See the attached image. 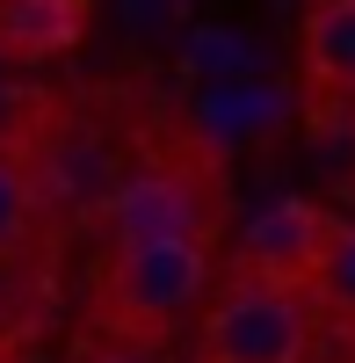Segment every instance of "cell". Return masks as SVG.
Here are the masks:
<instances>
[{
    "instance_id": "obj_4",
    "label": "cell",
    "mask_w": 355,
    "mask_h": 363,
    "mask_svg": "<svg viewBox=\"0 0 355 363\" xmlns=\"http://www.w3.org/2000/svg\"><path fill=\"white\" fill-rule=\"evenodd\" d=\"M327 240H334V218L319 203L276 196V203H261L254 218H247V233H240V277L305 291L312 269H319V255H327Z\"/></svg>"
},
{
    "instance_id": "obj_1",
    "label": "cell",
    "mask_w": 355,
    "mask_h": 363,
    "mask_svg": "<svg viewBox=\"0 0 355 363\" xmlns=\"http://www.w3.org/2000/svg\"><path fill=\"white\" fill-rule=\"evenodd\" d=\"M211 291V247L203 240H138L109 247L95 269V327L116 342H153Z\"/></svg>"
},
{
    "instance_id": "obj_11",
    "label": "cell",
    "mask_w": 355,
    "mask_h": 363,
    "mask_svg": "<svg viewBox=\"0 0 355 363\" xmlns=\"http://www.w3.org/2000/svg\"><path fill=\"white\" fill-rule=\"evenodd\" d=\"M196 58H203L211 73H240V66H247V44H240V37H203Z\"/></svg>"
},
{
    "instance_id": "obj_7",
    "label": "cell",
    "mask_w": 355,
    "mask_h": 363,
    "mask_svg": "<svg viewBox=\"0 0 355 363\" xmlns=\"http://www.w3.org/2000/svg\"><path fill=\"white\" fill-rule=\"evenodd\" d=\"M37 218H44V196H37V174H29V153L0 138V262L8 269L29 255Z\"/></svg>"
},
{
    "instance_id": "obj_12",
    "label": "cell",
    "mask_w": 355,
    "mask_h": 363,
    "mask_svg": "<svg viewBox=\"0 0 355 363\" xmlns=\"http://www.w3.org/2000/svg\"><path fill=\"white\" fill-rule=\"evenodd\" d=\"M80 363H153V356H145L138 342H109V349H87Z\"/></svg>"
},
{
    "instance_id": "obj_2",
    "label": "cell",
    "mask_w": 355,
    "mask_h": 363,
    "mask_svg": "<svg viewBox=\"0 0 355 363\" xmlns=\"http://www.w3.org/2000/svg\"><path fill=\"white\" fill-rule=\"evenodd\" d=\"M312 349V306L290 284L232 277L225 298L203 313V356L196 363H305Z\"/></svg>"
},
{
    "instance_id": "obj_13",
    "label": "cell",
    "mask_w": 355,
    "mask_h": 363,
    "mask_svg": "<svg viewBox=\"0 0 355 363\" xmlns=\"http://www.w3.org/2000/svg\"><path fill=\"white\" fill-rule=\"evenodd\" d=\"M0 363H22V356H15V349H0Z\"/></svg>"
},
{
    "instance_id": "obj_3",
    "label": "cell",
    "mask_w": 355,
    "mask_h": 363,
    "mask_svg": "<svg viewBox=\"0 0 355 363\" xmlns=\"http://www.w3.org/2000/svg\"><path fill=\"white\" fill-rule=\"evenodd\" d=\"M102 225H109V247H138V240H203L211 203H203V182L189 167L145 160V167L109 182Z\"/></svg>"
},
{
    "instance_id": "obj_8",
    "label": "cell",
    "mask_w": 355,
    "mask_h": 363,
    "mask_svg": "<svg viewBox=\"0 0 355 363\" xmlns=\"http://www.w3.org/2000/svg\"><path fill=\"white\" fill-rule=\"evenodd\" d=\"M312 291L327 298L341 320H355V225H334L327 255H319V269H312Z\"/></svg>"
},
{
    "instance_id": "obj_9",
    "label": "cell",
    "mask_w": 355,
    "mask_h": 363,
    "mask_svg": "<svg viewBox=\"0 0 355 363\" xmlns=\"http://www.w3.org/2000/svg\"><path fill=\"white\" fill-rule=\"evenodd\" d=\"M269 109H276V95H225L203 109V124H211V138H232V131H254Z\"/></svg>"
},
{
    "instance_id": "obj_10",
    "label": "cell",
    "mask_w": 355,
    "mask_h": 363,
    "mask_svg": "<svg viewBox=\"0 0 355 363\" xmlns=\"http://www.w3.org/2000/svg\"><path fill=\"white\" fill-rule=\"evenodd\" d=\"M15 335H22V277L0 262V349H15Z\"/></svg>"
},
{
    "instance_id": "obj_5",
    "label": "cell",
    "mask_w": 355,
    "mask_h": 363,
    "mask_svg": "<svg viewBox=\"0 0 355 363\" xmlns=\"http://www.w3.org/2000/svg\"><path fill=\"white\" fill-rule=\"evenodd\" d=\"M80 29H87V0H0V58H15V66L73 51Z\"/></svg>"
},
{
    "instance_id": "obj_6",
    "label": "cell",
    "mask_w": 355,
    "mask_h": 363,
    "mask_svg": "<svg viewBox=\"0 0 355 363\" xmlns=\"http://www.w3.org/2000/svg\"><path fill=\"white\" fill-rule=\"evenodd\" d=\"M305 73L327 95H355V0H319L305 15Z\"/></svg>"
}]
</instances>
